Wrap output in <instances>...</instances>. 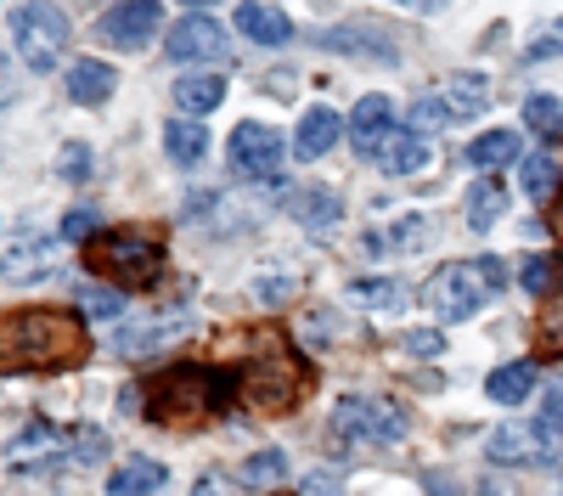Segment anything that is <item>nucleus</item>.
Returning a JSON list of instances; mask_svg holds the SVG:
<instances>
[{
	"label": "nucleus",
	"instance_id": "72a5a7b5",
	"mask_svg": "<svg viewBox=\"0 0 563 496\" xmlns=\"http://www.w3.org/2000/svg\"><path fill=\"white\" fill-rule=\"evenodd\" d=\"M79 310L90 316V322H113V316H124V294H113V288H85V294H79Z\"/></svg>",
	"mask_w": 563,
	"mask_h": 496
},
{
	"label": "nucleus",
	"instance_id": "f3484780",
	"mask_svg": "<svg viewBox=\"0 0 563 496\" xmlns=\"http://www.w3.org/2000/svg\"><path fill=\"white\" fill-rule=\"evenodd\" d=\"M536 384H541L536 361H507V367H496V373L485 378V395H490L496 406H519V400L536 395Z\"/></svg>",
	"mask_w": 563,
	"mask_h": 496
},
{
	"label": "nucleus",
	"instance_id": "6e6552de",
	"mask_svg": "<svg viewBox=\"0 0 563 496\" xmlns=\"http://www.w3.org/2000/svg\"><path fill=\"white\" fill-rule=\"evenodd\" d=\"M164 57H169V63H225V57H231V34H225L209 12H192V18L169 23Z\"/></svg>",
	"mask_w": 563,
	"mask_h": 496
},
{
	"label": "nucleus",
	"instance_id": "4468645a",
	"mask_svg": "<svg viewBox=\"0 0 563 496\" xmlns=\"http://www.w3.org/2000/svg\"><path fill=\"white\" fill-rule=\"evenodd\" d=\"M372 164H378L384 175H417L422 164H429V135H417V130H389V142L372 153Z\"/></svg>",
	"mask_w": 563,
	"mask_h": 496
},
{
	"label": "nucleus",
	"instance_id": "0eeeda50",
	"mask_svg": "<svg viewBox=\"0 0 563 496\" xmlns=\"http://www.w3.org/2000/svg\"><path fill=\"white\" fill-rule=\"evenodd\" d=\"M485 451H490V463H501V469H547V463H558V451H563V429L552 418L501 423V429H490Z\"/></svg>",
	"mask_w": 563,
	"mask_h": 496
},
{
	"label": "nucleus",
	"instance_id": "37998d69",
	"mask_svg": "<svg viewBox=\"0 0 563 496\" xmlns=\"http://www.w3.org/2000/svg\"><path fill=\"white\" fill-rule=\"evenodd\" d=\"M547 344H563V305L547 310Z\"/></svg>",
	"mask_w": 563,
	"mask_h": 496
},
{
	"label": "nucleus",
	"instance_id": "39448f33",
	"mask_svg": "<svg viewBox=\"0 0 563 496\" xmlns=\"http://www.w3.org/2000/svg\"><path fill=\"white\" fill-rule=\"evenodd\" d=\"M68 40H74V23H68L63 7H52V0H29V7L12 12V52H18L23 68H34V74L63 68Z\"/></svg>",
	"mask_w": 563,
	"mask_h": 496
},
{
	"label": "nucleus",
	"instance_id": "a18cd8bd",
	"mask_svg": "<svg viewBox=\"0 0 563 496\" xmlns=\"http://www.w3.org/2000/svg\"><path fill=\"white\" fill-rule=\"evenodd\" d=\"M186 7H192V12H209V7H220V0H186Z\"/></svg>",
	"mask_w": 563,
	"mask_h": 496
},
{
	"label": "nucleus",
	"instance_id": "f03ea898",
	"mask_svg": "<svg viewBox=\"0 0 563 496\" xmlns=\"http://www.w3.org/2000/svg\"><path fill=\"white\" fill-rule=\"evenodd\" d=\"M243 378L238 373H220V367H198V361H180V367L158 373L147 384V395H141V406H147V418L164 423V429H198L203 418H220L231 400H238Z\"/></svg>",
	"mask_w": 563,
	"mask_h": 496
},
{
	"label": "nucleus",
	"instance_id": "7c9ffc66",
	"mask_svg": "<svg viewBox=\"0 0 563 496\" xmlns=\"http://www.w3.org/2000/svg\"><path fill=\"white\" fill-rule=\"evenodd\" d=\"M422 238H429V220L411 214V220H400V225H395V232H384V238H366V249H372V254H411Z\"/></svg>",
	"mask_w": 563,
	"mask_h": 496
},
{
	"label": "nucleus",
	"instance_id": "2eb2a0df",
	"mask_svg": "<svg viewBox=\"0 0 563 496\" xmlns=\"http://www.w3.org/2000/svg\"><path fill=\"white\" fill-rule=\"evenodd\" d=\"M164 485H169V469H164V463H153V458H130L124 469L108 474L102 496H158Z\"/></svg>",
	"mask_w": 563,
	"mask_h": 496
},
{
	"label": "nucleus",
	"instance_id": "473e14b6",
	"mask_svg": "<svg viewBox=\"0 0 563 496\" xmlns=\"http://www.w3.org/2000/svg\"><path fill=\"white\" fill-rule=\"evenodd\" d=\"M558 277H563V265H558L552 254H530V260H525V271H519L525 294H552V288H558Z\"/></svg>",
	"mask_w": 563,
	"mask_h": 496
},
{
	"label": "nucleus",
	"instance_id": "20e7f679",
	"mask_svg": "<svg viewBox=\"0 0 563 496\" xmlns=\"http://www.w3.org/2000/svg\"><path fill=\"white\" fill-rule=\"evenodd\" d=\"M243 395L260 412H294L305 400V367L294 361V350L282 344V333H260V361H249Z\"/></svg>",
	"mask_w": 563,
	"mask_h": 496
},
{
	"label": "nucleus",
	"instance_id": "ddd939ff",
	"mask_svg": "<svg viewBox=\"0 0 563 496\" xmlns=\"http://www.w3.org/2000/svg\"><path fill=\"white\" fill-rule=\"evenodd\" d=\"M113 85H119V68H108L102 57H79V63H68V102H79V108L108 102V97H113Z\"/></svg>",
	"mask_w": 563,
	"mask_h": 496
},
{
	"label": "nucleus",
	"instance_id": "bb28decb",
	"mask_svg": "<svg viewBox=\"0 0 563 496\" xmlns=\"http://www.w3.org/2000/svg\"><path fill=\"white\" fill-rule=\"evenodd\" d=\"M525 164V192H530V203H552L558 198V158H547V153H525L519 158Z\"/></svg>",
	"mask_w": 563,
	"mask_h": 496
},
{
	"label": "nucleus",
	"instance_id": "c756f323",
	"mask_svg": "<svg viewBox=\"0 0 563 496\" xmlns=\"http://www.w3.org/2000/svg\"><path fill=\"white\" fill-rule=\"evenodd\" d=\"M186 322L175 316V322H147V328H130L124 339H119V355H130V361H141V355H153L158 344H169V333H180Z\"/></svg>",
	"mask_w": 563,
	"mask_h": 496
},
{
	"label": "nucleus",
	"instance_id": "58836bf2",
	"mask_svg": "<svg viewBox=\"0 0 563 496\" xmlns=\"http://www.w3.org/2000/svg\"><path fill=\"white\" fill-rule=\"evenodd\" d=\"M530 63H547V57H563V18L541 34V40H530V52H525Z\"/></svg>",
	"mask_w": 563,
	"mask_h": 496
},
{
	"label": "nucleus",
	"instance_id": "1a4fd4ad",
	"mask_svg": "<svg viewBox=\"0 0 563 496\" xmlns=\"http://www.w3.org/2000/svg\"><path fill=\"white\" fill-rule=\"evenodd\" d=\"M231 169L238 175H249V180H265V175H276L282 169V158H288V142H282V130H271V124H238L231 130Z\"/></svg>",
	"mask_w": 563,
	"mask_h": 496
},
{
	"label": "nucleus",
	"instance_id": "a211bd4d",
	"mask_svg": "<svg viewBox=\"0 0 563 496\" xmlns=\"http://www.w3.org/2000/svg\"><path fill=\"white\" fill-rule=\"evenodd\" d=\"M220 97H225V79H220V74H186V79H175V108H180V119L214 113Z\"/></svg>",
	"mask_w": 563,
	"mask_h": 496
},
{
	"label": "nucleus",
	"instance_id": "ea45409f",
	"mask_svg": "<svg viewBox=\"0 0 563 496\" xmlns=\"http://www.w3.org/2000/svg\"><path fill=\"white\" fill-rule=\"evenodd\" d=\"M400 344H406L411 355H440V350H445V339H440L434 328H417V333H406Z\"/></svg>",
	"mask_w": 563,
	"mask_h": 496
},
{
	"label": "nucleus",
	"instance_id": "dca6fc26",
	"mask_svg": "<svg viewBox=\"0 0 563 496\" xmlns=\"http://www.w3.org/2000/svg\"><path fill=\"white\" fill-rule=\"evenodd\" d=\"M238 29H243L254 45H288V40H294V18L276 12V7H265V0H243V7H238Z\"/></svg>",
	"mask_w": 563,
	"mask_h": 496
},
{
	"label": "nucleus",
	"instance_id": "4c0bfd02",
	"mask_svg": "<svg viewBox=\"0 0 563 496\" xmlns=\"http://www.w3.org/2000/svg\"><path fill=\"white\" fill-rule=\"evenodd\" d=\"M90 169H97V164H90V147L85 142H68L63 147V175L68 180H90Z\"/></svg>",
	"mask_w": 563,
	"mask_h": 496
},
{
	"label": "nucleus",
	"instance_id": "c9c22d12",
	"mask_svg": "<svg viewBox=\"0 0 563 496\" xmlns=\"http://www.w3.org/2000/svg\"><path fill=\"white\" fill-rule=\"evenodd\" d=\"M63 238H68V243H90V238H102V214L90 209V203H85V209H74V214L63 220Z\"/></svg>",
	"mask_w": 563,
	"mask_h": 496
},
{
	"label": "nucleus",
	"instance_id": "c03bdc74",
	"mask_svg": "<svg viewBox=\"0 0 563 496\" xmlns=\"http://www.w3.org/2000/svg\"><path fill=\"white\" fill-rule=\"evenodd\" d=\"M547 418H552V423H563V384H552V389H547Z\"/></svg>",
	"mask_w": 563,
	"mask_h": 496
},
{
	"label": "nucleus",
	"instance_id": "412c9836",
	"mask_svg": "<svg viewBox=\"0 0 563 496\" xmlns=\"http://www.w3.org/2000/svg\"><path fill=\"white\" fill-rule=\"evenodd\" d=\"M288 209H294V220L316 225V232H327V225L344 220V198H339L333 187H305V192L288 198Z\"/></svg>",
	"mask_w": 563,
	"mask_h": 496
},
{
	"label": "nucleus",
	"instance_id": "aec40b11",
	"mask_svg": "<svg viewBox=\"0 0 563 496\" xmlns=\"http://www.w3.org/2000/svg\"><path fill=\"white\" fill-rule=\"evenodd\" d=\"M339 130H344V119H339L333 108H310V113L299 119V135H294L299 158H321L327 147H339Z\"/></svg>",
	"mask_w": 563,
	"mask_h": 496
},
{
	"label": "nucleus",
	"instance_id": "9b49d317",
	"mask_svg": "<svg viewBox=\"0 0 563 496\" xmlns=\"http://www.w3.org/2000/svg\"><path fill=\"white\" fill-rule=\"evenodd\" d=\"M321 52H339V57H355V63H384L395 68L400 63V45L384 34V29H366V23H339V29H321Z\"/></svg>",
	"mask_w": 563,
	"mask_h": 496
},
{
	"label": "nucleus",
	"instance_id": "2f4dec72",
	"mask_svg": "<svg viewBox=\"0 0 563 496\" xmlns=\"http://www.w3.org/2000/svg\"><path fill=\"white\" fill-rule=\"evenodd\" d=\"M445 124H456L451 108H445V97H417L411 113H406V130H417V135H434V130H445Z\"/></svg>",
	"mask_w": 563,
	"mask_h": 496
},
{
	"label": "nucleus",
	"instance_id": "09e8293b",
	"mask_svg": "<svg viewBox=\"0 0 563 496\" xmlns=\"http://www.w3.org/2000/svg\"><path fill=\"white\" fill-rule=\"evenodd\" d=\"M406 7H422V0H406Z\"/></svg>",
	"mask_w": 563,
	"mask_h": 496
},
{
	"label": "nucleus",
	"instance_id": "49530a36",
	"mask_svg": "<svg viewBox=\"0 0 563 496\" xmlns=\"http://www.w3.org/2000/svg\"><path fill=\"white\" fill-rule=\"evenodd\" d=\"M479 496H507V491H501V485H496V480H490V485H485V491H479Z\"/></svg>",
	"mask_w": 563,
	"mask_h": 496
},
{
	"label": "nucleus",
	"instance_id": "4be33fe9",
	"mask_svg": "<svg viewBox=\"0 0 563 496\" xmlns=\"http://www.w3.org/2000/svg\"><path fill=\"white\" fill-rule=\"evenodd\" d=\"M474 169H501V164H512V158H525V147H519V135L512 130H485V135H474L467 142V153H462Z\"/></svg>",
	"mask_w": 563,
	"mask_h": 496
},
{
	"label": "nucleus",
	"instance_id": "6ab92c4d",
	"mask_svg": "<svg viewBox=\"0 0 563 496\" xmlns=\"http://www.w3.org/2000/svg\"><path fill=\"white\" fill-rule=\"evenodd\" d=\"M164 147H169V158H175L180 169H198V164L209 158V130H203V119H169V124H164Z\"/></svg>",
	"mask_w": 563,
	"mask_h": 496
},
{
	"label": "nucleus",
	"instance_id": "79ce46f5",
	"mask_svg": "<svg viewBox=\"0 0 563 496\" xmlns=\"http://www.w3.org/2000/svg\"><path fill=\"white\" fill-rule=\"evenodd\" d=\"M429 496H462V485L451 474H429Z\"/></svg>",
	"mask_w": 563,
	"mask_h": 496
},
{
	"label": "nucleus",
	"instance_id": "7ed1b4c3",
	"mask_svg": "<svg viewBox=\"0 0 563 496\" xmlns=\"http://www.w3.org/2000/svg\"><path fill=\"white\" fill-rule=\"evenodd\" d=\"M85 265L113 288H153L164 277V243L153 232L119 225V232H102L85 243Z\"/></svg>",
	"mask_w": 563,
	"mask_h": 496
},
{
	"label": "nucleus",
	"instance_id": "c85d7f7f",
	"mask_svg": "<svg viewBox=\"0 0 563 496\" xmlns=\"http://www.w3.org/2000/svg\"><path fill=\"white\" fill-rule=\"evenodd\" d=\"M282 474H288V458H282V451H254V458L238 469V485L243 491H271V485H282Z\"/></svg>",
	"mask_w": 563,
	"mask_h": 496
},
{
	"label": "nucleus",
	"instance_id": "e433bc0d",
	"mask_svg": "<svg viewBox=\"0 0 563 496\" xmlns=\"http://www.w3.org/2000/svg\"><path fill=\"white\" fill-rule=\"evenodd\" d=\"M294 496H350V491H344V474L316 469V474H305V480H299V491H294Z\"/></svg>",
	"mask_w": 563,
	"mask_h": 496
},
{
	"label": "nucleus",
	"instance_id": "9d476101",
	"mask_svg": "<svg viewBox=\"0 0 563 496\" xmlns=\"http://www.w3.org/2000/svg\"><path fill=\"white\" fill-rule=\"evenodd\" d=\"M158 23H164L158 0H119L113 12H102L97 34H102V45H113V52H141V45L158 34Z\"/></svg>",
	"mask_w": 563,
	"mask_h": 496
},
{
	"label": "nucleus",
	"instance_id": "a19ab883",
	"mask_svg": "<svg viewBox=\"0 0 563 496\" xmlns=\"http://www.w3.org/2000/svg\"><path fill=\"white\" fill-rule=\"evenodd\" d=\"M260 299H265V305H282V299H294V283H288V277H271V283H260Z\"/></svg>",
	"mask_w": 563,
	"mask_h": 496
},
{
	"label": "nucleus",
	"instance_id": "b1692460",
	"mask_svg": "<svg viewBox=\"0 0 563 496\" xmlns=\"http://www.w3.org/2000/svg\"><path fill=\"white\" fill-rule=\"evenodd\" d=\"M445 108H451V119H474V113H485L490 108V85L485 79H474V74H456L445 90Z\"/></svg>",
	"mask_w": 563,
	"mask_h": 496
},
{
	"label": "nucleus",
	"instance_id": "f8f14e48",
	"mask_svg": "<svg viewBox=\"0 0 563 496\" xmlns=\"http://www.w3.org/2000/svg\"><path fill=\"white\" fill-rule=\"evenodd\" d=\"M389 130H400L395 124V102L389 97H378V90H372V97H361L355 102V113H350V142H355V153L372 164V153H378L384 142H389Z\"/></svg>",
	"mask_w": 563,
	"mask_h": 496
},
{
	"label": "nucleus",
	"instance_id": "423d86ee",
	"mask_svg": "<svg viewBox=\"0 0 563 496\" xmlns=\"http://www.w3.org/2000/svg\"><path fill=\"white\" fill-rule=\"evenodd\" d=\"M422 299H429V310L440 316V322H467V316H479L485 310V299H490V277H485V265L474 260H451V265H440L434 277H429V288H422Z\"/></svg>",
	"mask_w": 563,
	"mask_h": 496
},
{
	"label": "nucleus",
	"instance_id": "5701e85b",
	"mask_svg": "<svg viewBox=\"0 0 563 496\" xmlns=\"http://www.w3.org/2000/svg\"><path fill=\"white\" fill-rule=\"evenodd\" d=\"M333 440L350 445V440H378V418H372V400H339L333 406Z\"/></svg>",
	"mask_w": 563,
	"mask_h": 496
},
{
	"label": "nucleus",
	"instance_id": "a878e982",
	"mask_svg": "<svg viewBox=\"0 0 563 496\" xmlns=\"http://www.w3.org/2000/svg\"><path fill=\"white\" fill-rule=\"evenodd\" d=\"M525 124L541 135L547 147H563V102L547 97V90H536V97L525 102Z\"/></svg>",
	"mask_w": 563,
	"mask_h": 496
},
{
	"label": "nucleus",
	"instance_id": "f704fd0d",
	"mask_svg": "<svg viewBox=\"0 0 563 496\" xmlns=\"http://www.w3.org/2000/svg\"><path fill=\"white\" fill-rule=\"evenodd\" d=\"M372 418H378V445H400L406 440V412L395 400H372Z\"/></svg>",
	"mask_w": 563,
	"mask_h": 496
},
{
	"label": "nucleus",
	"instance_id": "cd10ccee",
	"mask_svg": "<svg viewBox=\"0 0 563 496\" xmlns=\"http://www.w3.org/2000/svg\"><path fill=\"white\" fill-rule=\"evenodd\" d=\"M350 294H355V305L384 310V316H395V310L406 305V288H400L395 277H361V283H350Z\"/></svg>",
	"mask_w": 563,
	"mask_h": 496
},
{
	"label": "nucleus",
	"instance_id": "de8ad7c7",
	"mask_svg": "<svg viewBox=\"0 0 563 496\" xmlns=\"http://www.w3.org/2000/svg\"><path fill=\"white\" fill-rule=\"evenodd\" d=\"M558 232H563V203H558Z\"/></svg>",
	"mask_w": 563,
	"mask_h": 496
},
{
	"label": "nucleus",
	"instance_id": "393cba45",
	"mask_svg": "<svg viewBox=\"0 0 563 496\" xmlns=\"http://www.w3.org/2000/svg\"><path fill=\"white\" fill-rule=\"evenodd\" d=\"M501 209H507V187L485 175L479 187L467 192V225H474V232H490V225L501 220Z\"/></svg>",
	"mask_w": 563,
	"mask_h": 496
},
{
	"label": "nucleus",
	"instance_id": "f257e3e1",
	"mask_svg": "<svg viewBox=\"0 0 563 496\" xmlns=\"http://www.w3.org/2000/svg\"><path fill=\"white\" fill-rule=\"evenodd\" d=\"M90 355V333L74 310L34 305L7 316V339H0V367L7 373H63Z\"/></svg>",
	"mask_w": 563,
	"mask_h": 496
}]
</instances>
